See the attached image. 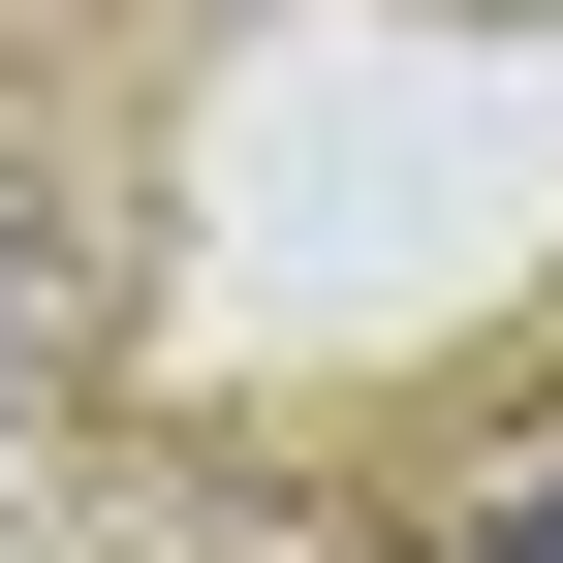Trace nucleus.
I'll use <instances>...</instances> for the list:
<instances>
[{
    "label": "nucleus",
    "mask_w": 563,
    "mask_h": 563,
    "mask_svg": "<svg viewBox=\"0 0 563 563\" xmlns=\"http://www.w3.org/2000/svg\"><path fill=\"white\" fill-rule=\"evenodd\" d=\"M470 563H563V439H532V470H501V532H470Z\"/></svg>",
    "instance_id": "nucleus-1"
}]
</instances>
